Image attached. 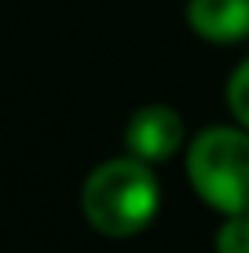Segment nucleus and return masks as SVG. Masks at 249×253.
Segmentation results:
<instances>
[{
  "label": "nucleus",
  "instance_id": "423d86ee",
  "mask_svg": "<svg viewBox=\"0 0 249 253\" xmlns=\"http://www.w3.org/2000/svg\"><path fill=\"white\" fill-rule=\"evenodd\" d=\"M216 253H249V213H231L216 228Z\"/></svg>",
  "mask_w": 249,
  "mask_h": 253
},
{
  "label": "nucleus",
  "instance_id": "20e7f679",
  "mask_svg": "<svg viewBox=\"0 0 249 253\" xmlns=\"http://www.w3.org/2000/svg\"><path fill=\"white\" fill-rule=\"evenodd\" d=\"M187 26L209 44L249 41V0H187Z\"/></svg>",
  "mask_w": 249,
  "mask_h": 253
},
{
  "label": "nucleus",
  "instance_id": "39448f33",
  "mask_svg": "<svg viewBox=\"0 0 249 253\" xmlns=\"http://www.w3.org/2000/svg\"><path fill=\"white\" fill-rule=\"evenodd\" d=\"M224 99H227L231 118H235L242 128H249V59H242V63L231 70L227 88H224Z\"/></svg>",
  "mask_w": 249,
  "mask_h": 253
},
{
  "label": "nucleus",
  "instance_id": "7ed1b4c3",
  "mask_svg": "<svg viewBox=\"0 0 249 253\" xmlns=\"http://www.w3.org/2000/svg\"><path fill=\"white\" fill-rule=\"evenodd\" d=\"M183 147H187V132H183L179 110H173L169 103H147V107L132 110V118L125 125L128 154L150 165H161V162H173Z\"/></svg>",
  "mask_w": 249,
  "mask_h": 253
},
{
  "label": "nucleus",
  "instance_id": "f03ea898",
  "mask_svg": "<svg viewBox=\"0 0 249 253\" xmlns=\"http://www.w3.org/2000/svg\"><path fill=\"white\" fill-rule=\"evenodd\" d=\"M191 191L220 216L249 213V128L209 125L183 147Z\"/></svg>",
  "mask_w": 249,
  "mask_h": 253
},
{
  "label": "nucleus",
  "instance_id": "f257e3e1",
  "mask_svg": "<svg viewBox=\"0 0 249 253\" xmlns=\"http://www.w3.org/2000/svg\"><path fill=\"white\" fill-rule=\"evenodd\" d=\"M161 209V184L154 165L136 154L99 162L84 176L81 187V213L92 231L103 239H132L147 231Z\"/></svg>",
  "mask_w": 249,
  "mask_h": 253
}]
</instances>
